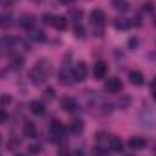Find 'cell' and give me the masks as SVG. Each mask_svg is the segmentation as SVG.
I'll list each match as a JSON object with an SVG mask.
<instances>
[{"label": "cell", "mask_w": 156, "mask_h": 156, "mask_svg": "<svg viewBox=\"0 0 156 156\" xmlns=\"http://www.w3.org/2000/svg\"><path fill=\"white\" fill-rule=\"evenodd\" d=\"M49 75H51V64H47L45 60H40L38 64L29 71V78H31L33 83H44Z\"/></svg>", "instance_id": "obj_1"}, {"label": "cell", "mask_w": 156, "mask_h": 156, "mask_svg": "<svg viewBox=\"0 0 156 156\" xmlns=\"http://www.w3.org/2000/svg\"><path fill=\"white\" fill-rule=\"evenodd\" d=\"M58 80H60V83H64V85H71V83L75 82L73 71H71V67H69L67 64H64V66L60 67V71H58Z\"/></svg>", "instance_id": "obj_2"}, {"label": "cell", "mask_w": 156, "mask_h": 156, "mask_svg": "<svg viewBox=\"0 0 156 156\" xmlns=\"http://www.w3.org/2000/svg\"><path fill=\"white\" fill-rule=\"evenodd\" d=\"M89 18H91V24L93 26H96V27H102L104 24H105V13L102 11V9H93L91 13H89Z\"/></svg>", "instance_id": "obj_3"}, {"label": "cell", "mask_w": 156, "mask_h": 156, "mask_svg": "<svg viewBox=\"0 0 156 156\" xmlns=\"http://www.w3.org/2000/svg\"><path fill=\"white\" fill-rule=\"evenodd\" d=\"M49 131H51V134H53L56 140H58V138H64V134H66V127H64V123L58 122V120H53V122H51Z\"/></svg>", "instance_id": "obj_4"}, {"label": "cell", "mask_w": 156, "mask_h": 156, "mask_svg": "<svg viewBox=\"0 0 156 156\" xmlns=\"http://www.w3.org/2000/svg\"><path fill=\"white\" fill-rule=\"evenodd\" d=\"M122 89H123V85H122L120 78H107V82H105V91H107V93L116 94Z\"/></svg>", "instance_id": "obj_5"}, {"label": "cell", "mask_w": 156, "mask_h": 156, "mask_svg": "<svg viewBox=\"0 0 156 156\" xmlns=\"http://www.w3.org/2000/svg\"><path fill=\"white\" fill-rule=\"evenodd\" d=\"M73 76L78 82H83L87 78V66H85V62H78L76 66L73 67Z\"/></svg>", "instance_id": "obj_6"}, {"label": "cell", "mask_w": 156, "mask_h": 156, "mask_svg": "<svg viewBox=\"0 0 156 156\" xmlns=\"http://www.w3.org/2000/svg\"><path fill=\"white\" fill-rule=\"evenodd\" d=\"M35 16L33 15H29V13H24V15H20V18H18V24L22 26V27H26V29H33L35 27Z\"/></svg>", "instance_id": "obj_7"}, {"label": "cell", "mask_w": 156, "mask_h": 156, "mask_svg": "<svg viewBox=\"0 0 156 156\" xmlns=\"http://www.w3.org/2000/svg\"><path fill=\"white\" fill-rule=\"evenodd\" d=\"M93 75H94V78H98V80L105 78L107 76V64H104V62L94 64V67H93Z\"/></svg>", "instance_id": "obj_8"}, {"label": "cell", "mask_w": 156, "mask_h": 156, "mask_svg": "<svg viewBox=\"0 0 156 156\" xmlns=\"http://www.w3.org/2000/svg\"><path fill=\"white\" fill-rule=\"evenodd\" d=\"M129 82L133 83V85H144V82H145V78H144V73L142 71H136V69H133L131 73H129Z\"/></svg>", "instance_id": "obj_9"}, {"label": "cell", "mask_w": 156, "mask_h": 156, "mask_svg": "<svg viewBox=\"0 0 156 156\" xmlns=\"http://www.w3.org/2000/svg\"><path fill=\"white\" fill-rule=\"evenodd\" d=\"M76 107H78V104H76L75 98H69V96L62 98V109H64V111H67V113H75Z\"/></svg>", "instance_id": "obj_10"}, {"label": "cell", "mask_w": 156, "mask_h": 156, "mask_svg": "<svg viewBox=\"0 0 156 156\" xmlns=\"http://www.w3.org/2000/svg\"><path fill=\"white\" fill-rule=\"evenodd\" d=\"M147 145V142L144 140V138H140V136H133L131 140H129V147L133 149V151H138V149H144Z\"/></svg>", "instance_id": "obj_11"}, {"label": "cell", "mask_w": 156, "mask_h": 156, "mask_svg": "<svg viewBox=\"0 0 156 156\" xmlns=\"http://www.w3.org/2000/svg\"><path fill=\"white\" fill-rule=\"evenodd\" d=\"M24 136L26 138H35L37 136V125L33 122H26L24 123Z\"/></svg>", "instance_id": "obj_12"}, {"label": "cell", "mask_w": 156, "mask_h": 156, "mask_svg": "<svg viewBox=\"0 0 156 156\" xmlns=\"http://www.w3.org/2000/svg\"><path fill=\"white\" fill-rule=\"evenodd\" d=\"M109 149L115 151V153H122V151H123V142H122L118 136H113V138L109 140Z\"/></svg>", "instance_id": "obj_13"}, {"label": "cell", "mask_w": 156, "mask_h": 156, "mask_svg": "<svg viewBox=\"0 0 156 156\" xmlns=\"http://www.w3.org/2000/svg\"><path fill=\"white\" fill-rule=\"evenodd\" d=\"M53 27H56L58 31H66V29H67V20H66L64 16H55Z\"/></svg>", "instance_id": "obj_14"}, {"label": "cell", "mask_w": 156, "mask_h": 156, "mask_svg": "<svg viewBox=\"0 0 156 156\" xmlns=\"http://www.w3.org/2000/svg\"><path fill=\"white\" fill-rule=\"evenodd\" d=\"M111 5H113L116 11H122V13H125V11L129 9V2H127V0H111Z\"/></svg>", "instance_id": "obj_15"}, {"label": "cell", "mask_w": 156, "mask_h": 156, "mask_svg": "<svg viewBox=\"0 0 156 156\" xmlns=\"http://www.w3.org/2000/svg\"><path fill=\"white\" fill-rule=\"evenodd\" d=\"M29 107H31V113H35V115H44V111H45L44 104L38 102V100H33V102L29 104Z\"/></svg>", "instance_id": "obj_16"}, {"label": "cell", "mask_w": 156, "mask_h": 156, "mask_svg": "<svg viewBox=\"0 0 156 156\" xmlns=\"http://www.w3.org/2000/svg\"><path fill=\"white\" fill-rule=\"evenodd\" d=\"M29 31H31V40H35V42H44L45 40L44 31H40V29H29Z\"/></svg>", "instance_id": "obj_17"}, {"label": "cell", "mask_w": 156, "mask_h": 156, "mask_svg": "<svg viewBox=\"0 0 156 156\" xmlns=\"http://www.w3.org/2000/svg\"><path fill=\"white\" fill-rule=\"evenodd\" d=\"M11 26H13L11 15H0V27H11Z\"/></svg>", "instance_id": "obj_18"}, {"label": "cell", "mask_w": 156, "mask_h": 156, "mask_svg": "<svg viewBox=\"0 0 156 156\" xmlns=\"http://www.w3.org/2000/svg\"><path fill=\"white\" fill-rule=\"evenodd\" d=\"M129 26H131V22H129L127 18H116V20H115V27H116V29H127Z\"/></svg>", "instance_id": "obj_19"}, {"label": "cell", "mask_w": 156, "mask_h": 156, "mask_svg": "<svg viewBox=\"0 0 156 156\" xmlns=\"http://www.w3.org/2000/svg\"><path fill=\"white\" fill-rule=\"evenodd\" d=\"M82 131H83V122H82V120H75V122L71 123V133L78 134V133H82Z\"/></svg>", "instance_id": "obj_20"}, {"label": "cell", "mask_w": 156, "mask_h": 156, "mask_svg": "<svg viewBox=\"0 0 156 156\" xmlns=\"http://www.w3.org/2000/svg\"><path fill=\"white\" fill-rule=\"evenodd\" d=\"M11 66H13L15 69H18V67H22V66H24V56H20V55H16V56H13V58H11Z\"/></svg>", "instance_id": "obj_21"}, {"label": "cell", "mask_w": 156, "mask_h": 156, "mask_svg": "<svg viewBox=\"0 0 156 156\" xmlns=\"http://www.w3.org/2000/svg\"><path fill=\"white\" fill-rule=\"evenodd\" d=\"M71 16L75 18L76 24H80V20H82V16H83V11H82V9H71Z\"/></svg>", "instance_id": "obj_22"}, {"label": "cell", "mask_w": 156, "mask_h": 156, "mask_svg": "<svg viewBox=\"0 0 156 156\" xmlns=\"http://www.w3.org/2000/svg\"><path fill=\"white\" fill-rule=\"evenodd\" d=\"M75 37H76V38H83V37H85V29H83L80 24H76V27H75Z\"/></svg>", "instance_id": "obj_23"}, {"label": "cell", "mask_w": 156, "mask_h": 156, "mask_svg": "<svg viewBox=\"0 0 156 156\" xmlns=\"http://www.w3.org/2000/svg\"><path fill=\"white\" fill-rule=\"evenodd\" d=\"M44 96H45L47 100H55V89H53V87H47V89L44 91Z\"/></svg>", "instance_id": "obj_24"}, {"label": "cell", "mask_w": 156, "mask_h": 156, "mask_svg": "<svg viewBox=\"0 0 156 156\" xmlns=\"http://www.w3.org/2000/svg\"><path fill=\"white\" fill-rule=\"evenodd\" d=\"M53 20H55V16H53V15H49V13L42 15V22H44V24H51V26H53Z\"/></svg>", "instance_id": "obj_25"}, {"label": "cell", "mask_w": 156, "mask_h": 156, "mask_svg": "<svg viewBox=\"0 0 156 156\" xmlns=\"http://www.w3.org/2000/svg\"><path fill=\"white\" fill-rule=\"evenodd\" d=\"M13 42H15L13 38H0V45H2V47H11Z\"/></svg>", "instance_id": "obj_26"}, {"label": "cell", "mask_w": 156, "mask_h": 156, "mask_svg": "<svg viewBox=\"0 0 156 156\" xmlns=\"http://www.w3.org/2000/svg\"><path fill=\"white\" fill-rule=\"evenodd\" d=\"M138 45H140V42H138L136 38H131V40H129V47H131L133 51H136V47H138Z\"/></svg>", "instance_id": "obj_27"}, {"label": "cell", "mask_w": 156, "mask_h": 156, "mask_svg": "<svg viewBox=\"0 0 156 156\" xmlns=\"http://www.w3.org/2000/svg\"><path fill=\"white\" fill-rule=\"evenodd\" d=\"M29 153H31V154H38L40 153V145H31V147H29Z\"/></svg>", "instance_id": "obj_28"}, {"label": "cell", "mask_w": 156, "mask_h": 156, "mask_svg": "<svg viewBox=\"0 0 156 156\" xmlns=\"http://www.w3.org/2000/svg\"><path fill=\"white\" fill-rule=\"evenodd\" d=\"M9 102H11V96H2V98H0V104H2V105H7Z\"/></svg>", "instance_id": "obj_29"}, {"label": "cell", "mask_w": 156, "mask_h": 156, "mask_svg": "<svg viewBox=\"0 0 156 156\" xmlns=\"http://www.w3.org/2000/svg\"><path fill=\"white\" fill-rule=\"evenodd\" d=\"M5 120H7V113H5V111H2V109H0V123H4V122H5Z\"/></svg>", "instance_id": "obj_30"}, {"label": "cell", "mask_w": 156, "mask_h": 156, "mask_svg": "<svg viewBox=\"0 0 156 156\" xmlns=\"http://www.w3.org/2000/svg\"><path fill=\"white\" fill-rule=\"evenodd\" d=\"M153 9H154V7H153V4H149V2H147V4H145V11H153Z\"/></svg>", "instance_id": "obj_31"}, {"label": "cell", "mask_w": 156, "mask_h": 156, "mask_svg": "<svg viewBox=\"0 0 156 156\" xmlns=\"http://www.w3.org/2000/svg\"><path fill=\"white\" fill-rule=\"evenodd\" d=\"M151 89H153V91H156V76L153 78V82H151Z\"/></svg>", "instance_id": "obj_32"}, {"label": "cell", "mask_w": 156, "mask_h": 156, "mask_svg": "<svg viewBox=\"0 0 156 156\" xmlns=\"http://www.w3.org/2000/svg\"><path fill=\"white\" fill-rule=\"evenodd\" d=\"M60 2H64V4H71L73 0H60Z\"/></svg>", "instance_id": "obj_33"}, {"label": "cell", "mask_w": 156, "mask_h": 156, "mask_svg": "<svg viewBox=\"0 0 156 156\" xmlns=\"http://www.w3.org/2000/svg\"><path fill=\"white\" fill-rule=\"evenodd\" d=\"M153 96H154V100H156V91H153Z\"/></svg>", "instance_id": "obj_34"}, {"label": "cell", "mask_w": 156, "mask_h": 156, "mask_svg": "<svg viewBox=\"0 0 156 156\" xmlns=\"http://www.w3.org/2000/svg\"><path fill=\"white\" fill-rule=\"evenodd\" d=\"M31 2H42V0H31Z\"/></svg>", "instance_id": "obj_35"}, {"label": "cell", "mask_w": 156, "mask_h": 156, "mask_svg": "<svg viewBox=\"0 0 156 156\" xmlns=\"http://www.w3.org/2000/svg\"><path fill=\"white\" fill-rule=\"evenodd\" d=\"M15 156H26V154H15Z\"/></svg>", "instance_id": "obj_36"}, {"label": "cell", "mask_w": 156, "mask_h": 156, "mask_svg": "<svg viewBox=\"0 0 156 156\" xmlns=\"http://www.w3.org/2000/svg\"><path fill=\"white\" fill-rule=\"evenodd\" d=\"M154 26H156V18H154Z\"/></svg>", "instance_id": "obj_37"}, {"label": "cell", "mask_w": 156, "mask_h": 156, "mask_svg": "<svg viewBox=\"0 0 156 156\" xmlns=\"http://www.w3.org/2000/svg\"><path fill=\"white\" fill-rule=\"evenodd\" d=\"M0 144H2V138H0Z\"/></svg>", "instance_id": "obj_38"}, {"label": "cell", "mask_w": 156, "mask_h": 156, "mask_svg": "<svg viewBox=\"0 0 156 156\" xmlns=\"http://www.w3.org/2000/svg\"><path fill=\"white\" fill-rule=\"evenodd\" d=\"M129 156H133V154H129Z\"/></svg>", "instance_id": "obj_39"}]
</instances>
